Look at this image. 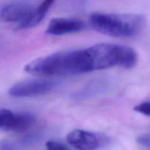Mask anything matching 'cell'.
<instances>
[{"instance_id": "cell-1", "label": "cell", "mask_w": 150, "mask_h": 150, "mask_svg": "<svg viewBox=\"0 0 150 150\" xmlns=\"http://www.w3.org/2000/svg\"><path fill=\"white\" fill-rule=\"evenodd\" d=\"M137 62V52L131 47L99 43L84 49L62 51L36 59L28 63L24 70L37 76H69L113 67L130 69Z\"/></svg>"}, {"instance_id": "cell-8", "label": "cell", "mask_w": 150, "mask_h": 150, "mask_svg": "<svg viewBox=\"0 0 150 150\" xmlns=\"http://www.w3.org/2000/svg\"><path fill=\"white\" fill-rule=\"evenodd\" d=\"M54 2V1L47 0L38 3L27 20L18 26L19 29H29L39 24L44 18Z\"/></svg>"}, {"instance_id": "cell-9", "label": "cell", "mask_w": 150, "mask_h": 150, "mask_svg": "<svg viewBox=\"0 0 150 150\" xmlns=\"http://www.w3.org/2000/svg\"><path fill=\"white\" fill-rule=\"evenodd\" d=\"M0 150H21L20 146L10 140L0 141Z\"/></svg>"}, {"instance_id": "cell-11", "label": "cell", "mask_w": 150, "mask_h": 150, "mask_svg": "<svg viewBox=\"0 0 150 150\" xmlns=\"http://www.w3.org/2000/svg\"><path fill=\"white\" fill-rule=\"evenodd\" d=\"M134 110L139 114L150 117V102H144L138 104L134 107Z\"/></svg>"}, {"instance_id": "cell-5", "label": "cell", "mask_w": 150, "mask_h": 150, "mask_svg": "<svg viewBox=\"0 0 150 150\" xmlns=\"http://www.w3.org/2000/svg\"><path fill=\"white\" fill-rule=\"evenodd\" d=\"M38 4V2L29 1L7 3L0 7V21L18 23L19 26L27 20Z\"/></svg>"}, {"instance_id": "cell-12", "label": "cell", "mask_w": 150, "mask_h": 150, "mask_svg": "<svg viewBox=\"0 0 150 150\" xmlns=\"http://www.w3.org/2000/svg\"><path fill=\"white\" fill-rule=\"evenodd\" d=\"M46 150H70V149L61 142L49 141L46 143Z\"/></svg>"}, {"instance_id": "cell-3", "label": "cell", "mask_w": 150, "mask_h": 150, "mask_svg": "<svg viewBox=\"0 0 150 150\" xmlns=\"http://www.w3.org/2000/svg\"><path fill=\"white\" fill-rule=\"evenodd\" d=\"M56 82L47 79H31L13 85L9 95L14 98H32L51 92L56 86Z\"/></svg>"}, {"instance_id": "cell-2", "label": "cell", "mask_w": 150, "mask_h": 150, "mask_svg": "<svg viewBox=\"0 0 150 150\" xmlns=\"http://www.w3.org/2000/svg\"><path fill=\"white\" fill-rule=\"evenodd\" d=\"M89 23L95 30L114 38H130L140 33L145 18L133 13H95L89 16Z\"/></svg>"}, {"instance_id": "cell-10", "label": "cell", "mask_w": 150, "mask_h": 150, "mask_svg": "<svg viewBox=\"0 0 150 150\" xmlns=\"http://www.w3.org/2000/svg\"><path fill=\"white\" fill-rule=\"evenodd\" d=\"M136 142L146 150H150V135L142 134L136 138Z\"/></svg>"}, {"instance_id": "cell-4", "label": "cell", "mask_w": 150, "mask_h": 150, "mask_svg": "<svg viewBox=\"0 0 150 150\" xmlns=\"http://www.w3.org/2000/svg\"><path fill=\"white\" fill-rule=\"evenodd\" d=\"M36 122V117L29 112L15 113L0 108V129L8 131L23 132L29 130Z\"/></svg>"}, {"instance_id": "cell-6", "label": "cell", "mask_w": 150, "mask_h": 150, "mask_svg": "<svg viewBox=\"0 0 150 150\" xmlns=\"http://www.w3.org/2000/svg\"><path fill=\"white\" fill-rule=\"evenodd\" d=\"M67 141L70 146L78 150H96L102 142L95 133L79 129L69 133Z\"/></svg>"}, {"instance_id": "cell-7", "label": "cell", "mask_w": 150, "mask_h": 150, "mask_svg": "<svg viewBox=\"0 0 150 150\" xmlns=\"http://www.w3.org/2000/svg\"><path fill=\"white\" fill-rule=\"evenodd\" d=\"M84 26V22L79 19L57 18L49 22L46 33L51 35H63L80 32Z\"/></svg>"}]
</instances>
